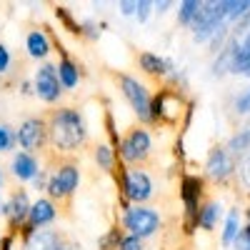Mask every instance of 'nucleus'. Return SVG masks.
<instances>
[{
	"mask_svg": "<svg viewBox=\"0 0 250 250\" xmlns=\"http://www.w3.org/2000/svg\"><path fill=\"white\" fill-rule=\"evenodd\" d=\"M53 50V40L45 28H30L25 33V53L30 60H45Z\"/></svg>",
	"mask_w": 250,
	"mask_h": 250,
	"instance_id": "a211bd4d",
	"label": "nucleus"
},
{
	"mask_svg": "<svg viewBox=\"0 0 250 250\" xmlns=\"http://www.w3.org/2000/svg\"><path fill=\"white\" fill-rule=\"evenodd\" d=\"M180 203H183V233L193 235L198 230V215L205 203V178L195 173L180 175Z\"/></svg>",
	"mask_w": 250,
	"mask_h": 250,
	"instance_id": "39448f33",
	"label": "nucleus"
},
{
	"mask_svg": "<svg viewBox=\"0 0 250 250\" xmlns=\"http://www.w3.org/2000/svg\"><path fill=\"white\" fill-rule=\"evenodd\" d=\"M58 78L62 83V90H75L78 88V83H80V65L70 55H62L58 60Z\"/></svg>",
	"mask_w": 250,
	"mask_h": 250,
	"instance_id": "4be33fe9",
	"label": "nucleus"
},
{
	"mask_svg": "<svg viewBox=\"0 0 250 250\" xmlns=\"http://www.w3.org/2000/svg\"><path fill=\"white\" fill-rule=\"evenodd\" d=\"M135 62H138V68L145 73V75H150L155 80H163V78H170L175 73V62L170 58H163L158 53H150V50H143L135 55Z\"/></svg>",
	"mask_w": 250,
	"mask_h": 250,
	"instance_id": "dca6fc26",
	"label": "nucleus"
},
{
	"mask_svg": "<svg viewBox=\"0 0 250 250\" xmlns=\"http://www.w3.org/2000/svg\"><path fill=\"white\" fill-rule=\"evenodd\" d=\"M105 133L110 135V145L118 150L120 148V135H118V128H115V118H113V110H105Z\"/></svg>",
	"mask_w": 250,
	"mask_h": 250,
	"instance_id": "c85d7f7f",
	"label": "nucleus"
},
{
	"mask_svg": "<svg viewBox=\"0 0 250 250\" xmlns=\"http://www.w3.org/2000/svg\"><path fill=\"white\" fill-rule=\"evenodd\" d=\"M123 235H125V230H123V228L113 225L110 230H105V235H103V238L98 240V248H100V250H118V248H120V240H123Z\"/></svg>",
	"mask_w": 250,
	"mask_h": 250,
	"instance_id": "a878e982",
	"label": "nucleus"
},
{
	"mask_svg": "<svg viewBox=\"0 0 250 250\" xmlns=\"http://www.w3.org/2000/svg\"><path fill=\"white\" fill-rule=\"evenodd\" d=\"M238 175H240V183H243L245 188H250V153L243 158V165H240Z\"/></svg>",
	"mask_w": 250,
	"mask_h": 250,
	"instance_id": "72a5a7b5",
	"label": "nucleus"
},
{
	"mask_svg": "<svg viewBox=\"0 0 250 250\" xmlns=\"http://www.w3.org/2000/svg\"><path fill=\"white\" fill-rule=\"evenodd\" d=\"M30 208H33V203L28 198V190H23V188H13L8 200H3V218L8 223V233L20 235V230L28 225Z\"/></svg>",
	"mask_w": 250,
	"mask_h": 250,
	"instance_id": "9b49d317",
	"label": "nucleus"
},
{
	"mask_svg": "<svg viewBox=\"0 0 250 250\" xmlns=\"http://www.w3.org/2000/svg\"><path fill=\"white\" fill-rule=\"evenodd\" d=\"M45 163L50 168V178H48V188H45V195L62 208V213L70 210V203L75 198V190L80 185V165L75 158H62L55 153H45Z\"/></svg>",
	"mask_w": 250,
	"mask_h": 250,
	"instance_id": "f03ea898",
	"label": "nucleus"
},
{
	"mask_svg": "<svg viewBox=\"0 0 250 250\" xmlns=\"http://www.w3.org/2000/svg\"><path fill=\"white\" fill-rule=\"evenodd\" d=\"M45 118H48V143H50L48 150L50 153L62 155V158H75L88 145L90 140L88 123L78 108L60 105V108H53Z\"/></svg>",
	"mask_w": 250,
	"mask_h": 250,
	"instance_id": "f257e3e1",
	"label": "nucleus"
},
{
	"mask_svg": "<svg viewBox=\"0 0 250 250\" xmlns=\"http://www.w3.org/2000/svg\"><path fill=\"white\" fill-rule=\"evenodd\" d=\"M153 8H155V3H150V0H138V13H135V18L140 20V23H145V20L150 18Z\"/></svg>",
	"mask_w": 250,
	"mask_h": 250,
	"instance_id": "473e14b6",
	"label": "nucleus"
},
{
	"mask_svg": "<svg viewBox=\"0 0 250 250\" xmlns=\"http://www.w3.org/2000/svg\"><path fill=\"white\" fill-rule=\"evenodd\" d=\"M60 208L48 198V195H40L33 208H30V215H28V230H40V228H50V223L58 218Z\"/></svg>",
	"mask_w": 250,
	"mask_h": 250,
	"instance_id": "f3484780",
	"label": "nucleus"
},
{
	"mask_svg": "<svg viewBox=\"0 0 250 250\" xmlns=\"http://www.w3.org/2000/svg\"><path fill=\"white\" fill-rule=\"evenodd\" d=\"M33 83H35V95L48 103V105H55V103L62 98V83L58 78V65L53 62H43V65H38L35 75H33Z\"/></svg>",
	"mask_w": 250,
	"mask_h": 250,
	"instance_id": "ddd939ff",
	"label": "nucleus"
},
{
	"mask_svg": "<svg viewBox=\"0 0 250 250\" xmlns=\"http://www.w3.org/2000/svg\"><path fill=\"white\" fill-rule=\"evenodd\" d=\"M113 80L118 90L123 93V98L128 100V105L133 108L135 118L140 120V125L150 128L155 125V115H153V93L148 90L145 83H140L138 78L128 75V73H113Z\"/></svg>",
	"mask_w": 250,
	"mask_h": 250,
	"instance_id": "20e7f679",
	"label": "nucleus"
},
{
	"mask_svg": "<svg viewBox=\"0 0 250 250\" xmlns=\"http://www.w3.org/2000/svg\"><path fill=\"white\" fill-rule=\"evenodd\" d=\"M0 240H3V235H0Z\"/></svg>",
	"mask_w": 250,
	"mask_h": 250,
	"instance_id": "c03bdc74",
	"label": "nucleus"
},
{
	"mask_svg": "<svg viewBox=\"0 0 250 250\" xmlns=\"http://www.w3.org/2000/svg\"><path fill=\"white\" fill-rule=\"evenodd\" d=\"M235 250H250V223H245L243 233H240V238L235 243Z\"/></svg>",
	"mask_w": 250,
	"mask_h": 250,
	"instance_id": "f704fd0d",
	"label": "nucleus"
},
{
	"mask_svg": "<svg viewBox=\"0 0 250 250\" xmlns=\"http://www.w3.org/2000/svg\"><path fill=\"white\" fill-rule=\"evenodd\" d=\"M173 3H170V0H163V3H155V13L158 15H163V13H168V8H170Z\"/></svg>",
	"mask_w": 250,
	"mask_h": 250,
	"instance_id": "ea45409f",
	"label": "nucleus"
},
{
	"mask_svg": "<svg viewBox=\"0 0 250 250\" xmlns=\"http://www.w3.org/2000/svg\"><path fill=\"white\" fill-rule=\"evenodd\" d=\"M80 38L98 40L100 38V23H95V20H80Z\"/></svg>",
	"mask_w": 250,
	"mask_h": 250,
	"instance_id": "cd10ccee",
	"label": "nucleus"
},
{
	"mask_svg": "<svg viewBox=\"0 0 250 250\" xmlns=\"http://www.w3.org/2000/svg\"><path fill=\"white\" fill-rule=\"evenodd\" d=\"M120 228L130 235H138V238H150L155 235L160 228H163V218L155 208L150 205H128L123 210V218H120Z\"/></svg>",
	"mask_w": 250,
	"mask_h": 250,
	"instance_id": "6e6552de",
	"label": "nucleus"
},
{
	"mask_svg": "<svg viewBox=\"0 0 250 250\" xmlns=\"http://www.w3.org/2000/svg\"><path fill=\"white\" fill-rule=\"evenodd\" d=\"M235 113H240V115H248V113H250V88L243 90V93L235 98Z\"/></svg>",
	"mask_w": 250,
	"mask_h": 250,
	"instance_id": "2f4dec72",
	"label": "nucleus"
},
{
	"mask_svg": "<svg viewBox=\"0 0 250 250\" xmlns=\"http://www.w3.org/2000/svg\"><path fill=\"white\" fill-rule=\"evenodd\" d=\"M118 155L128 168H145V165L150 163V155H153V135H150V130L140 123L133 125V128H128V133L120 138Z\"/></svg>",
	"mask_w": 250,
	"mask_h": 250,
	"instance_id": "423d86ee",
	"label": "nucleus"
},
{
	"mask_svg": "<svg viewBox=\"0 0 250 250\" xmlns=\"http://www.w3.org/2000/svg\"><path fill=\"white\" fill-rule=\"evenodd\" d=\"M93 158H95V165L103 173L115 175L118 165H120V155H118V150L113 148L110 143H95L93 145Z\"/></svg>",
	"mask_w": 250,
	"mask_h": 250,
	"instance_id": "aec40b11",
	"label": "nucleus"
},
{
	"mask_svg": "<svg viewBox=\"0 0 250 250\" xmlns=\"http://www.w3.org/2000/svg\"><path fill=\"white\" fill-rule=\"evenodd\" d=\"M3 185H5V173H3V168H0V190H3Z\"/></svg>",
	"mask_w": 250,
	"mask_h": 250,
	"instance_id": "a19ab883",
	"label": "nucleus"
},
{
	"mask_svg": "<svg viewBox=\"0 0 250 250\" xmlns=\"http://www.w3.org/2000/svg\"><path fill=\"white\" fill-rule=\"evenodd\" d=\"M200 8H203L200 0H183V3L178 5V23H180L183 28H193Z\"/></svg>",
	"mask_w": 250,
	"mask_h": 250,
	"instance_id": "5701e85b",
	"label": "nucleus"
},
{
	"mask_svg": "<svg viewBox=\"0 0 250 250\" xmlns=\"http://www.w3.org/2000/svg\"><path fill=\"white\" fill-rule=\"evenodd\" d=\"M118 250H145V240L138 238V235L125 233L123 240H120V248H118Z\"/></svg>",
	"mask_w": 250,
	"mask_h": 250,
	"instance_id": "7c9ffc66",
	"label": "nucleus"
},
{
	"mask_svg": "<svg viewBox=\"0 0 250 250\" xmlns=\"http://www.w3.org/2000/svg\"><path fill=\"white\" fill-rule=\"evenodd\" d=\"M245 213L240 208H230V210L225 213V220H223V230H220V245L223 248H233L243 233L245 228Z\"/></svg>",
	"mask_w": 250,
	"mask_h": 250,
	"instance_id": "6ab92c4d",
	"label": "nucleus"
},
{
	"mask_svg": "<svg viewBox=\"0 0 250 250\" xmlns=\"http://www.w3.org/2000/svg\"><path fill=\"white\" fill-rule=\"evenodd\" d=\"M225 25H230V23H228L223 0H208V3H203L195 23L190 28L193 30V40L195 43H210Z\"/></svg>",
	"mask_w": 250,
	"mask_h": 250,
	"instance_id": "1a4fd4ad",
	"label": "nucleus"
},
{
	"mask_svg": "<svg viewBox=\"0 0 250 250\" xmlns=\"http://www.w3.org/2000/svg\"><path fill=\"white\" fill-rule=\"evenodd\" d=\"M20 93H23V95H33L35 93V83L33 80H20Z\"/></svg>",
	"mask_w": 250,
	"mask_h": 250,
	"instance_id": "58836bf2",
	"label": "nucleus"
},
{
	"mask_svg": "<svg viewBox=\"0 0 250 250\" xmlns=\"http://www.w3.org/2000/svg\"><path fill=\"white\" fill-rule=\"evenodd\" d=\"M18 145V135H15V128L8 123H0V155L3 153H10Z\"/></svg>",
	"mask_w": 250,
	"mask_h": 250,
	"instance_id": "bb28decb",
	"label": "nucleus"
},
{
	"mask_svg": "<svg viewBox=\"0 0 250 250\" xmlns=\"http://www.w3.org/2000/svg\"><path fill=\"white\" fill-rule=\"evenodd\" d=\"M245 223H250V208H248V210H245Z\"/></svg>",
	"mask_w": 250,
	"mask_h": 250,
	"instance_id": "79ce46f5",
	"label": "nucleus"
},
{
	"mask_svg": "<svg viewBox=\"0 0 250 250\" xmlns=\"http://www.w3.org/2000/svg\"><path fill=\"white\" fill-rule=\"evenodd\" d=\"M15 238H20V235L5 233V235H3V240H0V250H13V243H15Z\"/></svg>",
	"mask_w": 250,
	"mask_h": 250,
	"instance_id": "4c0bfd02",
	"label": "nucleus"
},
{
	"mask_svg": "<svg viewBox=\"0 0 250 250\" xmlns=\"http://www.w3.org/2000/svg\"><path fill=\"white\" fill-rule=\"evenodd\" d=\"M190 103H185V95L180 88L175 85H163L155 95H153V115H155V125H168L175 128L180 123V118L188 113Z\"/></svg>",
	"mask_w": 250,
	"mask_h": 250,
	"instance_id": "0eeeda50",
	"label": "nucleus"
},
{
	"mask_svg": "<svg viewBox=\"0 0 250 250\" xmlns=\"http://www.w3.org/2000/svg\"><path fill=\"white\" fill-rule=\"evenodd\" d=\"M220 215H223V205L220 200L215 198H208L200 208V215H198V230H205V233H210L213 228L220 223Z\"/></svg>",
	"mask_w": 250,
	"mask_h": 250,
	"instance_id": "412c9836",
	"label": "nucleus"
},
{
	"mask_svg": "<svg viewBox=\"0 0 250 250\" xmlns=\"http://www.w3.org/2000/svg\"><path fill=\"white\" fill-rule=\"evenodd\" d=\"M115 178H118V188L123 195V210L128 205H148V200L155 193V183H153L148 168H128L120 160Z\"/></svg>",
	"mask_w": 250,
	"mask_h": 250,
	"instance_id": "7ed1b4c3",
	"label": "nucleus"
},
{
	"mask_svg": "<svg viewBox=\"0 0 250 250\" xmlns=\"http://www.w3.org/2000/svg\"><path fill=\"white\" fill-rule=\"evenodd\" d=\"M118 8H120V13L123 15H135L138 13V0H120V3H118Z\"/></svg>",
	"mask_w": 250,
	"mask_h": 250,
	"instance_id": "c9c22d12",
	"label": "nucleus"
},
{
	"mask_svg": "<svg viewBox=\"0 0 250 250\" xmlns=\"http://www.w3.org/2000/svg\"><path fill=\"white\" fill-rule=\"evenodd\" d=\"M18 135V145L20 150L40 155V153H48L50 143H48V118L45 115H30L15 128Z\"/></svg>",
	"mask_w": 250,
	"mask_h": 250,
	"instance_id": "9d476101",
	"label": "nucleus"
},
{
	"mask_svg": "<svg viewBox=\"0 0 250 250\" xmlns=\"http://www.w3.org/2000/svg\"><path fill=\"white\" fill-rule=\"evenodd\" d=\"M13 68V55H10V48L5 43H0V78H5Z\"/></svg>",
	"mask_w": 250,
	"mask_h": 250,
	"instance_id": "c756f323",
	"label": "nucleus"
},
{
	"mask_svg": "<svg viewBox=\"0 0 250 250\" xmlns=\"http://www.w3.org/2000/svg\"><path fill=\"white\" fill-rule=\"evenodd\" d=\"M0 213H3V200H0Z\"/></svg>",
	"mask_w": 250,
	"mask_h": 250,
	"instance_id": "37998d69",
	"label": "nucleus"
},
{
	"mask_svg": "<svg viewBox=\"0 0 250 250\" xmlns=\"http://www.w3.org/2000/svg\"><path fill=\"white\" fill-rule=\"evenodd\" d=\"M235 173H238L235 160L225 145H215V148L208 150V158H205V178L208 180H213L218 185H228L235 178Z\"/></svg>",
	"mask_w": 250,
	"mask_h": 250,
	"instance_id": "f8f14e48",
	"label": "nucleus"
},
{
	"mask_svg": "<svg viewBox=\"0 0 250 250\" xmlns=\"http://www.w3.org/2000/svg\"><path fill=\"white\" fill-rule=\"evenodd\" d=\"M8 170H10V178L15 183H33L38 178V173L43 170V165H40L38 155L25 153V150H15L13 158H10Z\"/></svg>",
	"mask_w": 250,
	"mask_h": 250,
	"instance_id": "4468645a",
	"label": "nucleus"
},
{
	"mask_svg": "<svg viewBox=\"0 0 250 250\" xmlns=\"http://www.w3.org/2000/svg\"><path fill=\"white\" fill-rule=\"evenodd\" d=\"M55 18L60 20L62 28H65L68 33L80 35V20H75V15L70 13V8H65V5H55Z\"/></svg>",
	"mask_w": 250,
	"mask_h": 250,
	"instance_id": "393cba45",
	"label": "nucleus"
},
{
	"mask_svg": "<svg viewBox=\"0 0 250 250\" xmlns=\"http://www.w3.org/2000/svg\"><path fill=\"white\" fill-rule=\"evenodd\" d=\"M65 233L55 230V228H40V230H20V240H23V250H55Z\"/></svg>",
	"mask_w": 250,
	"mask_h": 250,
	"instance_id": "2eb2a0df",
	"label": "nucleus"
},
{
	"mask_svg": "<svg viewBox=\"0 0 250 250\" xmlns=\"http://www.w3.org/2000/svg\"><path fill=\"white\" fill-rule=\"evenodd\" d=\"M228 150H230V155L233 158H245L248 153H250V125L248 128H243L240 133H235L230 140H228V145H225Z\"/></svg>",
	"mask_w": 250,
	"mask_h": 250,
	"instance_id": "b1692460",
	"label": "nucleus"
},
{
	"mask_svg": "<svg viewBox=\"0 0 250 250\" xmlns=\"http://www.w3.org/2000/svg\"><path fill=\"white\" fill-rule=\"evenodd\" d=\"M55 250H80V245H78L73 238H68V235H65V238L60 240V245H58Z\"/></svg>",
	"mask_w": 250,
	"mask_h": 250,
	"instance_id": "e433bc0d",
	"label": "nucleus"
}]
</instances>
